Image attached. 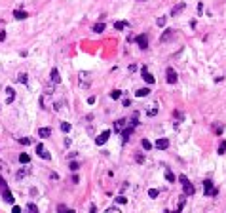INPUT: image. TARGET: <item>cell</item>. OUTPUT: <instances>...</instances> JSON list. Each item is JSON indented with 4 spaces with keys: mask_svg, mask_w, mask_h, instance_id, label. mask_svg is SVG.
Instances as JSON below:
<instances>
[{
    "mask_svg": "<svg viewBox=\"0 0 226 213\" xmlns=\"http://www.w3.org/2000/svg\"><path fill=\"white\" fill-rule=\"evenodd\" d=\"M179 181H181V185H183V190H184V196H192L194 192H196V188H194V185L188 181V177L186 175H181L179 177Z\"/></svg>",
    "mask_w": 226,
    "mask_h": 213,
    "instance_id": "2",
    "label": "cell"
},
{
    "mask_svg": "<svg viewBox=\"0 0 226 213\" xmlns=\"http://www.w3.org/2000/svg\"><path fill=\"white\" fill-rule=\"evenodd\" d=\"M123 126H125V120H123V118H120L118 122H114V131H116V133H118V131H122V129H123Z\"/></svg>",
    "mask_w": 226,
    "mask_h": 213,
    "instance_id": "12",
    "label": "cell"
},
{
    "mask_svg": "<svg viewBox=\"0 0 226 213\" xmlns=\"http://www.w3.org/2000/svg\"><path fill=\"white\" fill-rule=\"evenodd\" d=\"M128 25H129L128 21H116V23H114V29H116V31H122V29H125Z\"/></svg>",
    "mask_w": 226,
    "mask_h": 213,
    "instance_id": "17",
    "label": "cell"
},
{
    "mask_svg": "<svg viewBox=\"0 0 226 213\" xmlns=\"http://www.w3.org/2000/svg\"><path fill=\"white\" fill-rule=\"evenodd\" d=\"M19 162H21V164H29V162H31V156H29V154H25V152H23V154H21V156H19Z\"/></svg>",
    "mask_w": 226,
    "mask_h": 213,
    "instance_id": "22",
    "label": "cell"
},
{
    "mask_svg": "<svg viewBox=\"0 0 226 213\" xmlns=\"http://www.w3.org/2000/svg\"><path fill=\"white\" fill-rule=\"evenodd\" d=\"M27 175H29L27 170H19V171H17V179H23V177H27Z\"/></svg>",
    "mask_w": 226,
    "mask_h": 213,
    "instance_id": "30",
    "label": "cell"
},
{
    "mask_svg": "<svg viewBox=\"0 0 226 213\" xmlns=\"http://www.w3.org/2000/svg\"><path fill=\"white\" fill-rule=\"evenodd\" d=\"M27 211H29V213H38V207H36L34 204H27Z\"/></svg>",
    "mask_w": 226,
    "mask_h": 213,
    "instance_id": "25",
    "label": "cell"
},
{
    "mask_svg": "<svg viewBox=\"0 0 226 213\" xmlns=\"http://www.w3.org/2000/svg\"><path fill=\"white\" fill-rule=\"evenodd\" d=\"M89 213H97V207H95V205H91V207H89Z\"/></svg>",
    "mask_w": 226,
    "mask_h": 213,
    "instance_id": "42",
    "label": "cell"
},
{
    "mask_svg": "<svg viewBox=\"0 0 226 213\" xmlns=\"http://www.w3.org/2000/svg\"><path fill=\"white\" fill-rule=\"evenodd\" d=\"M173 36H175V31H173V29H165V31H163V34L160 36V40H162V42H169Z\"/></svg>",
    "mask_w": 226,
    "mask_h": 213,
    "instance_id": "8",
    "label": "cell"
},
{
    "mask_svg": "<svg viewBox=\"0 0 226 213\" xmlns=\"http://www.w3.org/2000/svg\"><path fill=\"white\" fill-rule=\"evenodd\" d=\"M135 42L139 44L141 50H146V48H148V38H146V34H139V36L135 38Z\"/></svg>",
    "mask_w": 226,
    "mask_h": 213,
    "instance_id": "4",
    "label": "cell"
},
{
    "mask_svg": "<svg viewBox=\"0 0 226 213\" xmlns=\"http://www.w3.org/2000/svg\"><path fill=\"white\" fill-rule=\"evenodd\" d=\"M141 73H143V78H144L148 84H154V76H152V74H150L148 70H146V67H143V70H141Z\"/></svg>",
    "mask_w": 226,
    "mask_h": 213,
    "instance_id": "11",
    "label": "cell"
},
{
    "mask_svg": "<svg viewBox=\"0 0 226 213\" xmlns=\"http://www.w3.org/2000/svg\"><path fill=\"white\" fill-rule=\"evenodd\" d=\"M148 93H150V89H148V88H141V89H137L135 95H137V97H146Z\"/></svg>",
    "mask_w": 226,
    "mask_h": 213,
    "instance_id": "19",
    "label": "cell"
},
{
    "mask_svg": "<svg viewBox=\"0 0 226 213\" xmlns=\"http://www.w3.org/2000/svg\"><path fill=\"white\" fill-rule=\"evenodd\" d=\"M19 143H21V145H31V139H29V137H21Z\"/></svg>",
    "mask_w": 226,
    "mask_h": 213,
    "instance_id": "35",
    "label": "cell"
},
{
    "mask_svg": "<svg viewBox=\"0 0 226 213\" xmlns=\"http://www.w3.org/2000/svg\"><path fill=\"white\" fill-rule=\"evenodd\" d=\"M12 213H21V207H19V205H13V207H12Z\"/></svg>",
    "mask_w": 226,
    "mask_h": 213,
    "instance_id": "40",
    "label": "cell"
},
{
    "mask_svg": "<svg viewBox=\"0 0 226 213\" xmlns=\"http://www.w3.org/2000/svg\"><path fill=\"white\" fill-rule=\"evenodd\" d=\"M203 192H205V196H217V194H218V188L213 186V181H211V179H205V181H203Z\"/></svg>",
    "mask_w": 226,
    "mask_h": 213,
    "instance_id": "3",
    "label": "cell"
},
{
    "mask_svg": "<svg viewBox=\"0 0 226 213\" xmlns=\"http://www.w3.org/2000/svg\"><path fill=\"white\" fill-rule=\"evenodd\" d=\"M78 168H80V165H78L76 162H70V170H72V171H78Z\"/></svg>",
    "mask_w": 226,
    "mask_h": 213,
    "instance_id": "37",
    "label": "cell"
},
{
    "mask_svg": "<svg viewBox=\"0 0 226 213\" xmlns=\"http://www.w3.org/2000/svg\"><path fill=\"white\" fill-rule=\"evenodd\" d=\"M61 131L68 133V131H70V124H68V122H63V124H61Z\"/></svg>",
    "mask_w": 226,
    "mask_h": 213,
    "instance_id": "28",
    "label": "cell"
},
{
    "mask_svg": "<svg viewBox=\"0 0 226 213\" xmlns=\"http://www.w3.org/2000/svg\"><path fill=\"white\" fill-rule=\"evenodd\" d=\"M158 194H160V190H158V188H150V190H148V196H150V198H156Z\"/></svg>",
    "mask_w": 226,
    "mask_h": 213,
    "instance_id": "27",
    "label": "cell"
},
{
    "mask_svg": "<svg viewBox=\"0 0 226 213\" xmlns=\"http://www.w3.org/2000/svg\"><path fill=\"white\" fill-rule=\"evenodd\" d=\"M107 213H118V209H114V207H110V209H107Z\"/></svg>",
    "mask_w": 226,
    "mask_h": 213,
    "instance_id": "43",
    "label": "cell"
},
{
    "mask_svg": "<svg viewBox=\"0 0 226 213\" xmlns=\"http://www.w3.org/2000/svg\"><path fill=\"white\" fill-rule=\"evenodd\" d=\"M59 209H61V211H63V213H74V211H72V209H65V207H63V205H59Z\"/></svg>",
    "mask_w": 226,
    "mask_h": 213,
    "instance_id": "41",
    "label": "cell"
},
{
    "mask_svg": "<svg viewBox=\"0 0 226 213\" xmlns=\"http://www.w3.org/2000/svg\"><path fill=\"white\" fill-rule=\"evenodd\" d=\"M38 135H40V137H49V135H52V129H49V128H40V129H38Z\"/></svg>",
    "mask_w": 226,
    "mask_h": 213,
    "instance_id": "18",
    "label": "cell"
},
{
    "mask_svg": "<svg viewBox=\"0 0 226 213\" xmlns=\"http://www.w3.org/2000/svg\"><path fill=\"white\" fill-rule=\"evenodd\" d=\"M167 147H169V141H167L165 137H162V139H158V141H156V149L163 150V149H167Z\"/></svg>",
    "mask_w": 226,
    "mask_h": 213,
    "instance_id": "10",
    "label": "cell"
},
{
    "mask_svg": "<svg viewBox=\"0 0 226 213\" xmlns=\"http://www.w3.org/2000/svg\"><path fill=\"white\" fill-rule=\"evenodd\" d=\"M6 91H8V95H6V103H8V105H10V103H12V101H13V99H15V91H13V89H12V88H8V89H6Z\"/></svg>",
    "mask_w": 226,
    "mask_h": 213,
    "instance_id": "16",
    "label": "cell"
},
{
    "mask_svg": "<svg viewBox=\"0 0 226 213\" xmlns=\"http://www.w3.org/2000/svg\"><path fill=\"white\" fill-rule=\"evenodd\" d=\"M224 152H226V141H222L218 145V154H224Z\"/></svg>",
    "mask_w": 226,
    "mask_h": 213,
    "instance_id": "31",
    "label": "cell"
},
{
    "mask_svg": "<svg viewBox=\"0 0 226 213\" xmlns=\"http://www.w3.org/2000/svg\"><path fill=\"white\" fill-rule=\"evenodd\" d=\"M131 133H133V128H125L123 131H122V141H123V145L129 141V137H131Z\"/></svg>",
    "mask_w": 226,
    "mask_h": 213,
    "instance_id": "9",
    "label": "cell"
},
{
    "mask_svg": "<svg viewBox=\"0 0 226 213\" xmlns=\"http://www.w3.org/2000/svg\"><path fill=\"white\" fill-rule=\"evenodd\" d=\"M105 31V23H95L93 25V33H103Z\"/></svg>",
    "mask_w": 226,
    "mask_h": 213,
    "instance_id": "20",
    "label": "cell"
},
{
    "mask_svg": "<svg viewBox=\"0 0 226 213\" xmlns=\"http://www.w3.org/2000/svg\"><path fill=\"white\" fill-rule=\"evenodd\" d=\"M108 137H110V131H103L99 137H95V143H97V145H105L107 141H108Z\"/></svg>",
    "mask_w": 226,
    "mask_h": 213,
    "instance_id": "6",
    "label": "cell"
},
{
    "mask_svg": "<svg viewBox=\"0 0 226 213\" xmlns=\"http://www.w3.org/2000/svg\"><path fill=\"white\" fill-rule=\"evenodd\" d=\"M184 8H186V4H184V2H181L179 6H175V8L171 10V15H177V13H181V12H183Z\"/></svg>",
    "mask_w": 226,
    "mask_h": 213,
    "instance_id": "13",
    "label": "cell"
},
{
    "mask_svg": "<svg viewBox=\"0 0 226 213\" xmlns=\"http://www.w3.org/2000/svg\"><path fill=\"white\" fill-rule=\"evenodd\" d=\"M165 179H167V181H169V183H175V175H173V173H171V171H169V170H167V171H165Z\"/></svg>",
    "mask_w": 226,
    "mask_h": 213,
    "instance_id": "29",
    "label": "cell"
},
{
    "mask_svg": "<svg viewBox=\"0 0 226 213\" xmlns=\"http://www.w3.org/2000/svg\"><path fill=\"white\" fill-rule=\"evenodd\" d=\"M213 131H215L217 135H220V133L224 131V126H220V124H215V126H213Z\"/></svg>",
    "mask_w": 226,
    "mask_h": 213,
    "instance_id": "23",
    "label": "cell"
},
{
    "mask_svg": "<svg viewBox=\"0 0 226 213\" xmlns=\"http://www.w3.org/2000/svg\"><path fill=\"white\" fill-rule=\"evenodd\" d=\"M156 25H158V27H163V25H165V17H163V15L156 19Z\"/></svg>",
    "mask_w": 226,
    "mask_h": 213,
    "instance_id": "32",
    "label": "cell"
},
{
    "mask_svg": "<svg viewBox=\"0 0 226 213\" xmlns=\"http://www.w3.org/2000/svg\"><path fill=\"white\" fill-rule=\"evenodd\" d=\"M137 118H139V112H133V120H131V128H135L139 122H137Z\"/></svg>",
    "mask_w": 226,
    "mask_h": 213,
    "instance_id": "34",
    "label": "cell"
},
{
    "mask_svg": "<svg viewBox=\"0 0 226 213\" xmlns=\"http://www.w3.org/2000/svg\"><path fill=\"white\" fill-rule=\"evenodd\" d=\"M6 40V31H0V42Z\"/></svg>",
    "mask_w": 226,
    "mask_h": 213,
    "instance_id": "39",
    "label": "cell"
},
{
    "mask_svg": "<svg viewBox=\"0 0 226 213\" xmlns=\"http://www.w3.org/2000/svg\"><path fill=\"white\" fill-rule=\"evenodd\" d=\"M116 202H118V204H125V202H128V198H125V196H118Z\"/></svg>",
    "mask_w": 226,
    "mask_h": 213,
    "instance_id": "38",
    "label": "cell"
},
{
    "mask_svg": "<svg viewBox=\"0 0 226 213\" xmlns=\"http://www.w3.org/2000/svg\"><path fill=\"white\" fill-rule=\"evenodd\" d=\"M0 190H2V198H4V202H8V204H13L15 202V198H13V194L10 192V188H8V185H6V181L0 177Z\"/></svg>",
    "mask_w": 226,
    "mask_h": 213,
    "instance_id": "1",
    "label": "cell"
},
{
    "mask_svg": "<svg viewBox=\"0 0 226 213\" xmlns=\"http://www.w3.org/2000/svg\"><path fill=\"white\" fill-rule=\"evenodd\" d=\"M36 152H38V156H42L44 160H49V158H52V156H49V152L46 150V147H44L42 143H38V145H36Z\"/></svg>",
    "mask_w": 226,
    "mask_h": 213,
    "instance_id": "5",
    "label": "cell"
},
{
    "mask_svg": "<svg viewBox=\"0 0 226 213\" xmlns=\"http://www.w3.org/2000/svg\"><path fill=\"white\" fill-rule=\"evenodd\" d=\"M17 80H19L21 84H27V82H29V78H27V74H25V73H21V74L17 76Z\"/></svg>",
    "mask_w": 226,
    "mask_h": 213,
    "instance_id": "26",
    "label": "cell"
},
{
    "mask_svg": "<svg viewBox=\"0 0 226 213\" xmlns=\"http://www.w3.org/2000/svg\"><path fill=\"white\" fill-rule=\"evenodd\" d=\"M13 17L21 21V19H27L29 15H27V12H21V10H15V12H13Z\"/></svg>",
    "mask_w": 226,
    "mask_h": 213,
    "instance_id": "15",
    "label": "cell"
},
{
    "mask_svg": "<svg viewBox=\"0 0 226 213\" xmlns=\"http://www.w3.org/2000/svg\"><path fill=\"white\" fill-rule=\"evenodd\" d=\"M165 74H167V82H169V84H175V82H177V73H175V68L169 67V68L165 70Z\"/></svg>",
    "mask_w": 226,
    "mask_h": 213,
    "instance_id": "7",
    "label": "cell"
},
{
    "mask_svg": "<svg viewBox=\"0 0 226 213\" xmlns=\"http://www.w3.org/2000/svg\"><path fill=\"white\" fill-rule=\"evenodd\" d=\"M49 76H52V82H55V84H59V82H61V76H59V70H57V68H53Z\"/></svg>",
    "mask_w": 226,
    "mask_h": 213,
    "instance_id": "14",
    "label": "cell"
},
{
    "mask_svg": "<svg viewBox=\"0 0 226 213\" xmlns=\"http://www.w3.org/2000/svg\"><path fill=\"white\" fill-rule=\"evenodd\" d=\"M146 114H148V116H156V114H158V107H156V105H154V107H152V109H150V110H148V112H146Z\"/></svg>",
    "mask_w": 226,
    "mask_h": 213,
    "instance_id": "33",
    "label": "cell"
},
{
    "mask_svg": "<svg viewBox=\"0 0 226 213\" xmlns=\"http://www.w3.org/2000/svg\"><path fill=\"white\" fill-rule=\"evenodd\" d=\"M135 162L143 164V162H144V156H143V154H135Z\"/></svg>",
    "mask_w": 226,
    "mask_h": 213,
    "instance_id": "36",
    "label": "cell"
},
{
    "mask_svg": "<svg viewBox=\"0 0 226 213\" xmlns=\"http://www.w3.org/2000/svg\"><path fill=\"white\" fill-rule=\"evenodd\" d=\"M110 97H112V99H120V97H122V91H120V89L110 91Z\"/></svg>",
    "mask_w": 226,
    "mask_h": 213,
    "instance_id": "24",
    "label": "cell"
},
{
    "mask_svg": "<svg viewBox=\"0 0 226 213\" xmlns=\"http://www.w3.org/2000/svg\"><path fill=\"white\" fill-rule=\"evenodd\" d=\"M141 145H143L144 150H150V149H152V143H150L148 139H143V141H141Z\"/></svg>",
    "mask_w": 226,
    "mask_h": 213,
    "instance_id": "21",
    "label": "cell"
},
{
    "mask_svg": "<svg viewBox=\"0 0 226 213\" xmlns=\"http://www.w3.org/2000/svg\"><path fill=\"white\" fill-rule=\"evenodd\" d=\"M139 2H144V0H139Z\"/></svg>",
    "mask_w": 226,
    "mask_h": 213,
    "instance_id": "44",
    "label": "cell"
}]
</instances>
